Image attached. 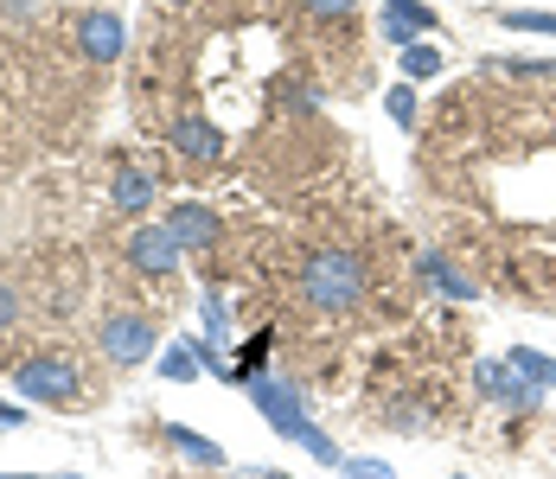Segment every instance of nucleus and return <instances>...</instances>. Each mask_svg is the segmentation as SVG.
<instances>
[{
  "label": "nucleus",
  "mask_w": 556,
  "mask_h": 479,
  "mask_svg": "<svg viewBox=\"0 0 556 479\" xmlns=\"http://www.w3.org/2000/svg\"><path fill=\"white\" fill-rule=\"evenodd\" d=\"M301 301L314 314H352L365 301V263H358V250H339V243L314 250L301 263Z\"/></svg>",
  "instance_id": "nucleus-1"
},
{
  "label": "nucleus",
  "mask_w": 556,
  "mask_h": 479,
  "mask_svg": "<svg viewBox=\"0 0 556 479\" xmlns=\"http://www.w3.org/2000/svg\"><path fill=\"white\" fill-rule=\"evenodd\" d=\"M243 390H250V403H256V409H263V416H269L288 441H294V448H307L320 467H339V441L327 434V428L307 423V403H301L288 383H276L269 371H256V377H243Z\"/></svg>",
  "instance_id": "nucleus-2"
},
{
  "label": "nucleus",
  "mask_w": 556,
  "mask_h": 479,
  "mask_svg": "<svg viewBox=\"0 0 556 479\" xmlns=\"http://www.w3.org/2000/svg\"><path fill=\"white\" fill-rule=\"evenodd\" d=\"M13 390L39 409H77L84 403V371L64 358V352H39V358H20L13 365Z\"/></svg>",
  "instance_id": "nucleus-3"
},
{
  "label": "nucleus",
  "mask_w": 556,
  "mask_h": 479,
  "mask_svg": "<svg viewBox=\"0 0 556 479\" xmlns=\"http://www.w3.org/2000/svg\"><path fill=\"white\" fill-rule=\"evenodd\" d=\"M154 345H161V332H154V319L141 314V307H110V314L97 319V352L110 365H141Z\"/></svg>",
  "instance_id": "nucleus-4"
},
{
  "label": "nucleus",
  "mask_w": 556,
  "mask_h": 479,
  "mask_svg": "<svg viewBox=\"0 0 556 479\" xmlns=\"http://www.w3.org/2000/svg\"><path fill=\"white\" fill-rule=\"evenodd\" d=\"M122 256H128L135 275H148V281H167V275H179V263H186V250L173 243L167 224H141V230L122 243Z\"/></svg>",
  "instance_id": "nucleus-5"
},
{
  "label": "nucleus",
  "mask_w": 556,
  "mask_h": 479,
  "mask_svg": "<svg viewBox=\"0 0 556 479\" xmlns=\"http://www.w3.org/2000/svg\"><path fill=\"white\" fill-rule=\"evenodd\" d=\"M167 230H173V243H179L186 256H205V250H218V243H224L218 212H212V205H199V199L173 205V212H167Z\"/></svg>",
  "instance_id": "nucleus-6"
},
{
  "label": "nucleus",
  "mask_w": 556,
  "mask_h": 479,
  "mask_svg": "<svg viewBox=\"0 0 556 479\" xmlns=\"http://www.w3.org/2000/svg\"><path fill=\"white\" fill-rule=\"evenodd\" d=\"M167 141H173V154L192 160V166H218L224 160V135H218V122H205V115H179L167 128Z\"/></svg>",
  "instance_id": "nucleus-7"
},
{
  "label": "nucleus",
  "mask_w": 556,
  "mask_h": 479,
  "mask_svg": "<svg viewBox=\"0 0 556 479\" xmlns=\"http://www.w3.org/2000/svg\"><path fill=\"white\" fill-rule=\"evenodd\" d=\"M473 383H480V396H486V403H505V409H531V403L544 396V390H531L525 377L511 371L505 358H480V365H473Z\"/></svg>",
  "instance_id": "nucleus-8"
},
{
  "label": "nucleus",
  "mask_w": 556,
  "mask_h": 479,
  "mask_svg": "<svg viewBox=\"0 0 556 479\" xmlns=\"http://www.w3.org/2000/svg\"><path fill=\"white\" fill-rule=\"evenodd\" d=\"M77 52L90 58V64H115V58L128 52V26L115 13H84L77 20Z\"/></svg>",
  "instance_id": "nucleus-9"
},
{
  "label": "nucleus",
  "mask_w": 556,
  "mask_h": 479,
  "mask_svg": "<svg viewBox=\"0 0 556 479\" xmlns=\"http://www.w3.org/2000/svg\"><path fill=\"white\" fill-rule=\"evenodd\" d=\"M115 212H128V217H148L154 212V199H161V179L148 173V166H122L115 173Z\"/></svg>",
  "instance_id": "nucleus-10"
},
{
  "label": "nucleus",
  "mask_w": 556,
  "mask_h": 479,
  "mask_svg": "<svg viewBox=\"0 0 556 479\" xmlns=\"http://www.w3.org/2000/svg\"><path fill=\"white\" fill-rule=\"evenodd\" d=\"M416 275H422V281H429V288H435L442 301H473V294H480V288H473V281H467L460 268L447 263L442 250H416Z\"/></svg>",
  "instance_id": "nucleus-11"
},
{
  "label": "nucleus",
  "mask_w": 556,
  "mask_h": 479,
  "mask_svg": "<svg viewBox=\"0 0 556 479\" xmlns=\"http://www.w3.org/2000/svg\"><path fill=\"white\" fill-rule=\"evenodd\" d=\"M416 33H435V13L422 0H384V39H396V52L416 46Z\"/></svg>",
  "instance_id": "nucleus-12"
},
{
  "label": "nucleus",
  "mask_w": 556,
  "mask_h": 479,
  "mask_svg": "<svg viewBox=\"0 0 556 479\" xmlns=\"http://www.w3.org/2000/svg\"><path fill=\"white\" fill-rule=\"evenodd\" d=\"M505 365L525 377L531 390H556V358H544V352H531V345H505Z\"/></svg>",
  "instance_id": "nucleus-13"
},
{
  "label": "nucleus",
  "mask_w": 556,
  "mask_h": 479,
  "mask_svg": "<svg viewBox=\"0 0 556 479\" xmlns=\"http://www.w3.org/2000/svg\"><path fill=\"white\" fill-rule=\"evenodd\" d=\"M167 441L186 454V461H199V467H224V448L212 441V434H199V428H186V423H167Z\"/></svg>",
  "instance_id": "nucleus-14"
},
{
  "label": "nucleus",
  "mask_w": 556,
  "mask_h": 479,
  "mask_svg": "<svg viewBox=\"0 0 556 479\" xmlns=\"http://www.w3.org/2000/svg\"><path fill=\"white\" fill-rule=\"evenodd\" d=\"M199 371H205V358H199V339H173L167 352H161V377H167V383H192Z\"/></svg>",
  "instance_id": "nucleus-15"
},
{
  "label": "nucleus",
  "mask_w": 556,
  "mask_h": 479,
  "mask_svg": "<svg viewBox=\"0 0 556 479\" xmlns=\"http://www.w3.org/2000/svg\"><path fill=\"white\" fill-rule=\"evenodd\" d=\"M429 77H442V52L435 46H403V84H429Z\"/></svg>",
  "instance_id": "nucleus-16"
},
{
  "label": "nucleus",
  "mask_w": 556,
  "mask_h": 479,
  "mask_svg": "<svg viewBox=\"0 0 556 479\" xmlns=\"http://www.w3.org/2000/svg\"><path fill=\"white\" fill-rule=\"evenodd\" d=\"M269 345H276V332H250V345H237V365H230V371H237V383H243V377H256L263 365H269Z\"/></svg>",
  "instance_id": "nucleus-17"
},
{
  "label": "nucleus",
  "mask_w": 556,
  "mask_h": 479,
  "mask_svg": "<svg viewBox=\"0 0 556 479\" xmlns=\"http://www.w3.org/2000/svg\"><path fill=\"white\" fill-rule=\"evenodd\" d=\"M301 13H307V20H327V26H339V20H352V13H358V0H301Z\"/></svg>",
  "instance_id": "nucleus-18"
},
{
  "label": "nucleus",
  "mask_w": 556,
  "mask_h": 479,
  "mask_svg": "<svg viewBox=\"0 0 556 479\" xmlns=\"http://www.w3.org/2000/svg\"><path fill=\"white\" fill-rule=\"evenodd\" d=\"M493 71H505V77H556V58H500Z\"/></svg>",
  "instance_id": "nucleus-19"
},
{
  "label": "nucleus",
  "mask_w": 556,
  "mask_h": 479,
  "mask_svg": "<svg viewBox=\"0 0 556 479\" xmlns=\"http://www.w3.org/2000/svg\"><path fill=\"white\" fill-rule=\"evenodd\" d=\"M199 314H205V339H218V345H224V332H230V319H224V301L212 294V288L199 294Z\"/></svg>",
  "instance_id": "nucleus-20"
},
{
  "label": "nucleus",
  "mask_w": 556,
  "mask_h": 479,
  "mask_svg": "<svg viewBox=\"0 0 556 479\" xmlns=\"http://www.w3.org/2000/svg\"><path fill=\"white\" fill-rule=\"evenodd\" d=\"M500 20L511 33H556V13H505L500 7Z\"/></svg>",
  "instance_id": "nucleus-21"
},
{
  "label": "nucleus",
  "mask_w": 556,
  "mask_h": 479,
  "mask_svg": "<svg viewBox=\"0 0 556 479\" xmlns=\"http://www.w3.org/2000/svg\"><path fill=\"white\" fill-rule=\"evenodd\" d=\"M384 109H390V122H403V128H409V122H416V90H409V84H396V90L384 97Z\"/></svg>",
  "instance_id": "nucleus-22"
},
{
  "label": "nucleus",
  "mask_w": 556,
  "mask_h": 479,
  "mask_svg": "<svg viewBox=\"0 0 556 479\" xmlns=\"http://www.w3.org/2000/svg\"><path fill=\"white\" fill-rule=\"evenodd\" d=\"M339 474H345V479H396L384 461H339Z\"/></svg>",
  "instance_id": "nucleus-23"
},
{
  "label": "nucleus",
  "mask_w": 556,
  "mask_h": 479,
  "mask_svg": "<svg viewBox=\"0 0 556 479\" xmlns=\"http://www.w3.org/2000/svg\"><path fill=\"white\" fill-rule=\"evenodd\" d=\"M13 319H20V294H13V288H7V281H0V332H7V326H13Z\"/></svg>",
  "instance_id": "nucleus-24"
},
{
  "label": "nucleus",
  "mask_w": 556,
  "mask_h": 479,
  "mask_svg": "<svg viewBox=\"0 0 556 479\" xmlns=\"http://www.w3.org/2000/svg\"><path fill=\"white\" fill-rule=\"evenodd\" d=\"M26 423V409H13V403H0V428H20Z\"/></svg>",
  "instance_id": "nucleus-25"
},
{
  "label": "nucleus",
  "mask_w": 556,
  "mask_h": 479,
  "mask_svg": "<svg viewBox=\"0 0 556 479\" xmlns=\"http://www.w3.org/2000/svg\"><path fill=\"white\" fill-rule=\"evenodd\" d=\"M237 479H288V474H263V467H243Z\"/></svg>",
  "instance_id": "nucleus-26"
},
{
  "label": "nucleus",
  "mask_w": 556,
  "mask_h": 479,
  "mask_svg": "<svg viewBox=\"0 0 556 479\" xmlns=\"http://www.w3.org/2000/svg\"><path fill=\"white\" fill-rule=\"evenodd\" d=\"M0 479H39V474H0Z\"/></svg>",
  "instance_id": "nucleus-27"
},
{
  "label": "nucleus",
  "mask_w": 556,
  "mask_h": 479,
  "mask_svg": "<svg viewBox=\"0 0 556 479\" xmlns=\"http://www.w3.org/2000/svg\"><path fill=\"white\" fill-rule=\"evenodd\" d=\"M39 479H77V474H39Z\"/></svg>",
  "instance_id": "nucleus-28"
},
{
  "label": "nucleus",
  "mask_w": 556,
  "mask_h": 479,
  "mask_svg": "<svg viewBox=\"0 0 556 479\" xmlns=\"http://www.w3.org/2000/svg\"><path fill=\"white\" fill-rule=\"evenodd\" d=\"M454 479H467V474H454Z\"/></svg>",
  "instance_id": "nucleus-29"
}]
</instances>
